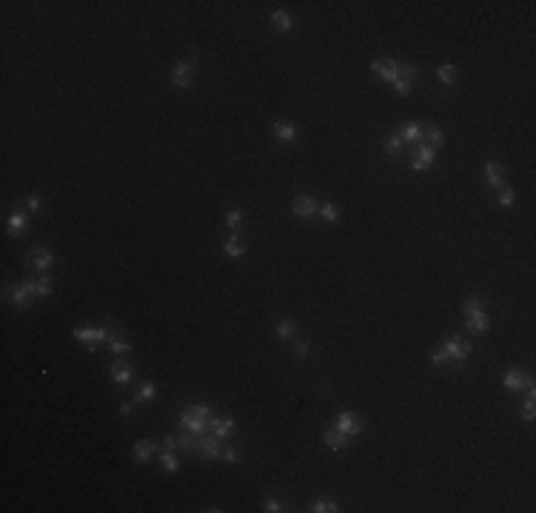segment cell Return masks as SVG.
<instances>
[{
	"instance_id": "d4e9b609",
	"label": "cell",
	"mask_w": 536,
	"mask_h": 513,
	"mask_svg": "<svg viewBox=\"0 0 536 513\" xmlns=\"http://www.w3.org/2000/svg\"><path fill=\"white\" fill-rule=\"evenodd\" d=\"M194 439H197V436H194L191 431H188V433H180V436H177L180 448H182V451H188V454H194V451H197V442H194Z\"/></svg>"
},
{
	"instance_id": "83f0119b",
	"label": "cell",
	"mask_w": 536,
	"mask_h": 513,
	"mask_svg": "<svg viewBox=\"0 0 536 513\" xmlns=\"http://www.w3.org/2000/svg\"><path fill=\"white\" fill-rule=\"evenodd\" d=\"M154 394H157V388L151 385V382H146V385L140 388V394H137L134 402H151V399H154Z\"/></svg>"
},
{
	"instance_id": "7dc6e473",
	"label": "cell",
	"mask_w": 536,
	"mask_h": 513,
	"mask_svg": "<svg viewBox=\"0 0 536 513\" xmlns=\"http://www.w3.org/2000/svg\"><path fill=\"white\" fill-rule=\"evenodd\" d=\"M131 408H134V402H123V405H120V413H131Z\"/></svg>"
},
{
	"instance_id": "8992f818",
	"label": "cell",
	"mask_w": 536,
	"mask_h": 513,
	"mask_svg": "<svg viewBox=\"0 0 536 513\" xmlns=\"http://www.w3.org/2000/svg\"><path fill=\"white\" fill-rule=\"evenodd\" d=\"M291 211H294L299 220H308V217H314V214L319 211V205H317V200H314V197H305V194H302V197H297V200H294Z\"/></svg>"
},
{
	"instance_id": "d6a6232c",
	"label": "cell",
	"mask_w": 536,
	"mask_h": 513,
	"mask_svg": "<svg viewBox=\"0 0 536 513\" xmlns=\"http://www.w3.org/2000/svg\"><path fill=\"white\" fill-rule=\"evenodd\" d=\"M385 151H388V154H399V151H402V137H399V134L388 137V140H385Z\"/></svg>"
},
{
	"instance_id": "e575fe53",
	"label": "cell",
	"mask_w": 536,
	"mask_h": 513,
	"mask_svg": "<svg viewBox=\"0 0 536 513\" xmlns=\"http://www.w3.org/2000/svg\"><path fill=\"white\" fill-rule=\"evenodd\" d=\"M239 220H242V214H239V208H231V211L226 214V223H228V228H231V231H234V228L239 226Z\"/></svg>"
},
{
	"instance_id": "7c38bea8",
	"label": "cell",
	"mask_w": 536,
	"mask_h": 513,
	"mask_svg": "<svg viewBox=\"0 0 536 513\" xmlns=\"http://www.w3.org/2000/svg\"><path fill=\"white\" fill-rule=\"evenodd\" d=\"M322 439H325V445H328L331 451H342V448L348 445V436H345V433H342L340 428H337V425H334V428H328Z\"/></svg>"
},
{
	"instance_id": "60d3db41",
	"label": "cell",
	"mask_w": 536,
	"mask_h": 513,
	"mask_svg": "<svg viewBox=\"0 0 536 513\" xmlns=\"http://www.w3.org/2000/svg\"><path fill=\"white\" fill-rule=\"evenodd\" d=\"M265 511H268V513H280V511H283V505H280L277 499H265Z\"/></svg>"
},
{
	"instance_id": "52a82bcc",
	"label": "cell",
	"mask_w": 536,
	"mask_h": 513,
	"mask_svg": "<svg viewBox=\"0 0 536 513\" xmlns=\"http://www.w3.org/2000/svg\"><path fill=\"white\" fill-rule=\"evenodd\" d=\"M337 428H340L345 436H357V433L362 431V422L357 419V413L345 410V413H340V416H337Z\"/></svg>"
},
{
	"instance_id": "4dcf8cb0",
	"label": "cell",
	"mask_w": 536,
	"mask_h": 513,
	"mask_svg": "<svg viewBox=\"0 0 536 513\" xmlns=\"http://www.w3.org/2000/svg\"><path fill=\"white\" fill-rule=\"evenodd\" d=\"M436 74H439V80H442L445 86H451V83L456 80V68H454V66H439V71H436Z\"/></svg>"
},
{
	"instance_id": "e0dca14e",
	"label": "cell",
	"mask_w": 536,
	"mask_h": 513,
	"mask_svg": "<svg viewBox=\"0 0 536 513\" xmlns=\"http://www.w3.org/2000/svg\"><path fill=\"white\" fill-rule=\"evenodd\" d=\"M468 328L474 331V334H485V331H488V317H485L482 311L471 314V317H468Z\"/></svg>"
},
{
	"instance_id": "44dd1931",
	"label": "cell",
	"mask_w": 536,
	"mask_h": 513,
	"mask_svg": "<svg viewBox=\"0 0 536 513\" xmlns=\"http://www.w3.org/2000/svg\"><path fill=\"white\" fill-rule=\"evenodd\" d=\"M23 228H26V214H23V211H14V214L9 217V234L11 237H17Z\"/></svg>"
},
{
	"instance_id": "bcb514c9",
	"label": "cell",
	"mask_w": 536,
	"mask_h": 513,
	"mask_svg": "<svg viewBox=\"0 0 536 513\" xmlns=\"http://www.w3.org/2000/svg\"><path fill=\"white\" fill-rule=\"evenodd\" d=\"M237 459H239V454L234 451V448H228V451H226V462H231V465H237Z\"/></svg>"
},
{
	"instance_id": "3957f363",
	"label": "cell",
	"mask_w": 536,
	"mask_h": 513,
	"mask_svg": "<svg viewBox=\"0 0 536 513\" xmlns=\"http://www.w3.org/2000/svg\"><path fill=\"white\" fill-rule=\"evenodd\" d=\"M194 60H197V55L188 57V60H177V63H174V68H171V80H174V86H177V89H188V86H191V66H194Z\"/></svg>"
},
{
	"instance_id": "603a6c76",
	"label": "cell",
	"mask_w": 536,
	"mask_h": 513,
	"mask_svg": "<svg viewBox=\"0 0 536 513\" xmlns=\"http://www.w3.org/2000/svg\"><path fill=\"white\" fill-rule=\"evenodd\" d=\"M322 220H328V223H337L340 220V211H337V205H331V203H325V205H319V211H317Z\"/></svg>"
},
{
	"instance_id": "1f68e13d",
	"label": "cell",
	"mask_w": 536,
	"mask_h": 513,
	"mask_svg": "<svg viewBox=\"0 0 536 513\" xmlns=\"http://www.w3.org/2000/svg\"><path fill=\"white\" fill-rule=\"evenodd\" d=\"M425 140H431V148H439L442 146V131H439L436 125H431V128L425 131Z\"/></svg>"
},
{
	"instance_id": "d6986e66",
	"label": "cell",
	"mask_w": 536,
	"mask_h": 513,
	"mask_svg": "<svg viewBox=\"0 0 536 513\" xmlns=\"http://www.w3.org/2000/svg\"><path fill=\"white\" fill-rule=\"evenodd\" d=\"M485 177H488V182L493 188H502V169L496 163H485Z\"/></svg>"
},
{
	"instance_id": "ffe728a7",
	"label": "cell",
	"mask_w": 536,
	"mask_h": 513,
	"mask_svg": "<svg viewBox=\"0 0 536 513\" xmlns=\"http://www.w3.org/2000/svg\"><path fill=\"white\" fill-rule=\"evenodd\" d=\"M505 388H511V391H519V388H525V376H522V371L511 368V371L505 374Z\"/></svg>"
},
{
	"instance_id": "7bdbcfd3",
	"label": "cell",
	"mask_w": 536,
	"mask_h": 513,
	"mask_svg": "<svg viewBox=\"0 0 536 513\" xmlns=\"http://www.w3.org/2000/svg\"><path fill=\"white\" fill-rule=\"evenodd\" d=\"M499 203L502 205H511L513 203V191H511V188H505V191L499 194Z\"/></svg>"
},
{
	"instance_id": "7402d4cb",
	"label": "cell",
	"mask_w": 536,
	"mask_h": 513,
	"mask_svg": "<svg viewBox=\"0 0 536 513\" xmlns=\"http://www.w3.org/2000/svg\"><path fill=\"white\" fill-rule=\"evenodd\" d=\"M226 254H228V257H239V254H245V245H242V242L231 234V237L226 239Z\"/></svg>"
},
{
	"instance_id": "ab89813d",
	"label": "cell",
	"mask_w": 536,
	"mask_h": 513,
	"mask_svg": "<svg viewBox=\"0 0 536 513\" xmlns=\"http://www.w3.org/2000/svg\"><path fill=\"white\" fill-rule=\"evenodd\" d=\"M394 89H397L399 94H408V91H411V83H408V80H405V77H399L397 83H394Z\"/></svg>"
},
{
	"instance_id": "4fadbf2b",
	"label": "cell",
	"mask_w": 536,
	"mask_h": 513,
	"mask_svg": "<svg viewBox=\"0 0 536 513\" xmlns=\"http://www.w3.org/2000/svg\"><path fill=\"white\" fill-rule=\"evenodd\" d=\"M154 439H143V442H137L134 445V459L140 462V465H146L148 459H151V454H154Z\"/></svg>"
},
{
	"instance_id": "d590c367",
	"label": "cell",
	"mask_w": 536,
	"mask_h": 513,
	"mask_svg": "<svg viewBox=\"0 0 536 513\" xmlns=\"http://www.w3.org/2000/svg\"><path fill=\"white\" fill-rule=\"evenodd\" d=\"M462 308H465V314L471 317V314H476V311H482V302H479L476 296H471V299H465V305H462Z\"/></svg>"
},
{
	"instance_id": "f6af8a7d",
	"label": "cell",
	"mask_w": 536,
	"mask_h": 513,
	"mask_svg": "<svg viewBox=\"0 0 536 513\" xmlns=\"http://www.w3.org/2000/svg\"><path fill=\"white\" fill-rule=\"evenodd\" d=\"M445 359H448V356H445V351H433V353H431V362H433V365H442Z\"/></svg>"
},
{
	"instance_id": "2e32d148",
	"label": "cell",
	"mask_w": 536,
	"mask_h": 513,
	"mask_svg": "<svg viewBox=\"0 0 536 513\" xmlns=\"http://www.w3.org/2000/svg\"><path fill=\"white\" fill-rule=\"evenodd\" d=\"M29 254L34 257V265H37L40 271H46V268H49V265L55 262V257H52V251H46V248H32Z\"/></svg>"
},
{
	"instance_id": "ba28073f",
	"label": "cell",
	"mask_w": 536,
	"mask_h": 513,
	"mask_svg": "<svg viewBox=\"0 0 536 513\" xmlns=\"http://www.w3.org/2000/svg\"><path fill=\"white\" fill-rule=\"evenodd\" d=\"M197 454L203 456V459H217V456H220L217 436H197Z\"/></svg>"
},
{
	"instance_id": "ac0fdd59",
	"label": "cell",
	"mask_w": 536,
	"mask_h": 513,
	"mask_svg": "<svg viewBox=\"0 0 536 513\" xmlns=\"http://www.w3.org/2000/svg\"><path fill=\"white\" fill-rule=\"evenodd\" d=\"M271 23L280 29V32H291V29H294V17H291V14H285V11H274Z\"/></svg>"
},
{
	"instance_id": "30bf717a",
	"label": "cell",
	"mask_w": 536,
	"mask_h": 513,
	"mask_svg": "<svg viewBox=\"0 0 536 513\" xmlns=\"http://www.w3.org/2000/svg\"><path fill=\"white\" fill-rule=\"evenodd\" d=\"M374 71L382 80H388V83H397L399 80V66L391 63V60H374Z\"/></svg>"
},
{
	"instance_id": "5bb4252c",
	"label": "cell",
	"mask_w": 536,
	"mask_h": 513,
	"mask_svg": "<svg viewBox=\"0 0 536 513\" xmlns=\"http://www.w3.org/2000/svg\"><path fill=\"white\" fill-rule=\"evenodd\" d=\"M231 431H234V419H217V416H211V433L217 439H228Z\"/></svg>"
},
{
	"instance_id": "cb8c5ba5",
	"label": "cell",
	"mask_w": 536,
	"mask_h": 513,
	"mask_svg": "<svg viewBox=\"0 0 536 513\" xmlns=\"http://www.w3.org/2000/svg\"><path fill=\"white\" fill-rule=\"evenodd\" d=\"M311 511L314 513H328V511H340V505L331 502V499H317L314 505H311Z\"/></svg>"
},
{
	"instance_id": "836d02e7",
	"label": "cell",
	"mask_w": 536,
	"mask_h": 513,
	"mask_svg": "<svg viewBox=\"0 0 536 513\" xmlns=\"http://www.w3.org/2000/svg\"><path fill=\"white\" fill-rule=\"evenodd\" d=\"M52 291H55V285H52V277H40V280H37V294H40V296H49Z\"/></svg>"
},
{
	"instance_id": "b9f144b4",
	"label": "cell",
	"mask_w": 536,
	"mask_h": 513,
	"mask_svg": "<svg viewBox=\"0 0 536 513\" xmlns=\"http://www.w3.org/2000/svg\"><path fill=\"white\" fill-rule=\"evenodd\" d=\"M26 205H29L32 211H43V203H40V197H29V200H26Z\"/></svg>"
},
{
	"instance_id": "5b68a950",
	"label": "cell",
	"mask_w": 536,
	"mask_h": 513,
	"mask_svg": "<svg viewBox=\"0 0 536 513\" xmlns=\"http://www.w3.org/2000/svg\"><path fill=\"white\" fill-rule=\"evenodd\" d=\"M32 296H37V283H32V280H26V283H20L17 288H14V294H11V302H14V308L20 311V308L29 305V299Z\"/></svg>"
},
{
	"instance_id": "f546056e",
	"label": "cell",
	"mask_w": 536,
	"mask_h": 513,
	"mask_svg": "<svg viewBox=\"0 0 536 513\" xmlns=\"http://www.w3.org/2000/svg\"><path fill=\"white\" fill-rule=\"evenodd\" d=\"M109 348H112L114 353H125V351H131V345H125V342L120 340L117 334H112V337H109Z\"/></svg>"
},
{
	"instance_id": "f35d334b",
	"label": "cell",
	"mask_w": 536,
	"mask_h": 513,
	"mask_svg": "<svg viewBox=\"0 0 536 513\" xmlns=\"http://www.w3.org/2000/svg\"><path fill=\"white\" fill-rule=\"evenodd\" d=\"M405 74V80L408 77H417V66H411V63H405V66H399V77Z\"/></svg>"
},
{
	"instance_id": "4316f807",
	"label": "cell",
	"mask_w": 536,
	"mask_h": 513,
	"mask_svg": "<svg viewBox=\"0 0 536 513\" xmlns=\"http://www.w3.org/2000/svg\"><path fill=\"white\" fill-rule=\"evenodd\" d=\"M399 137H402V143H411V140H419L422 131H419V125H405V128L399 131Z\"/></svg>"
},
{
	"instance_id": "8fae6325",
	"label": "cell",
	"mask_w": 536,
	"mask_h": 513,
	"mask_svg": "<svg viewBox=\"0 0 536 513\" xmlns=\"http://www.w3.org/2000/svg\"><path fill=\"white\" fill-rule=\"evenodd\" d=\"M112 379L114 382H120V385H125V382H131V376H134V368H131V362H123V359H117V362L112 365Z\"/></svg>"
},
{
	"instance_id": "9a60e30c",
	"label": "cell",
	"mask_w": 536,
	"mask_h": 513,
	"mask_svg": "<svg viewBox=\"0 0 536 513\" xmlns=\"http://www.w3.org/2000/svg\"><path fill=\"white\" fill-rule=\"evenodd\" d=\"M274 134H277V140H283V143H294L297 128L291 123H274Z\"/></svg>"
},
{
	"instance_id": "ee69618b",
	"label": "cell",
	"mask_w": 536,
	"mask_h": 513,
	"mask_svg": "<svg viewBox=\"0 0 536 513\" xmlns=\"http://www.w3.org/2000/svg\"><path fill=\"white\" fill-rule=\"evenodd\" d=\"M177 436H166V439H163V448H166V451H174V448H177Z\"/></svg>"
},
{
	"instance_id": "277c9868",
	"label": "cell",
	"mask_w": 536,
	"mask_h": 513,
	"mask_svg": "<svg viewBox=\"0 0 536 513\" xmlns=\"http://www.w3.org/2000/svg\"><path fill=\"white\" fill-rule=\"evenodd\" d=\"M109 337H112V331H106V328H74V340L83 342L89 351H91V345H97V342H109Z\"/></svg>"
},
{
	"instance_id": "74e56055",
	"label": "cell",
	"mask_w": 536,
	"mask_h": 513,
	"mask_svg": "<svg viewBox=\"0 0 536 513\" xmlns=\"http://www.w3.org/2000/svg\"><path fill=\"white\" fill-rule=\"evenodd\" d=\"M522 419H528V422L534 419V399H528L522 405Z\"/></svg>"
},
{
	"instance_id": "484cf974",
	"label": "cell",
	"mask_w": 536,
	"mask_h": 513,
	"mask_svg": "<svg viewBox=\"0 0 536 513\" xmlns=\"http://www.w3.org/2000/svg\"><path fill=\"white\" fill-rule=\"evenodd\" d=\"M294 331H297V325L291 322V319H280V322H277V334H280L283 340H288V337H294Z\"/></svg>"
},
{
	"instance_id": "8d00e7d4",
	"label": "cell",
	"mask_w": 536,
	"mask_h": 513,
	"mask_svg": "<svg viewBox=\"0 0 536 513\" xmlns=\"http://www.w3.org/2000/svg\"><path fill=\"white\" fill-rule=\"evenodd\" d=\"M308 348H311V345H308L305 340H297V342H294V351H297V356H308Z\"/></svg>"
},
{
	"instance_id": "f1b7e54d",
	"label": "cell",
	"mask_w": 536,
	"mask_h": 513,
	"mask_svg": "<svg viewBox=\"0 0 536 513\" xmlns=\"http://www.w3.org/2000/svg\"><path fill=\"white\" fill-rule=\"evenodd\" d=\"M160 462H163V467H166V470H169V473H177V470H180V462H177V459H174V454H171V451H166V454H163V459H160Z\"/></svg>"
},
{
	"instance_id": "7a4b0ae2",
	"label": "cell",
	"mask_w": 536,
	"mask_h": 513,
	"mask_svg": "<svg viewBox=\"0 0 536 513\" xmlns=\"http://www.w3.org/2000/svg\"><path fill=\"white\" fill-rule=\"evenodd\" d=\"M442 351H445V356L462 362V359H468V356L474 353V345H471L468 340H459V337H448V340L442 342Z\"/></svg>"
},
{
	"instance_id": "6da1fadb",
	"label": "cell",
	"mask_w": 536,
	"mask_h": 513,
	"mask_svg": "<svg viewBox=\"0 0 536 513\" xmlns=\"http://www.w3.org/2000/svg\"><path fill=\"white\" fill-rule=\"evenodd\" d=\"M182 428L191 431L194 436H203L205 431H211V408L208 405H191V408L182 410Z\"/></svg>"
},
{
	"instance_id": "9c48e42d",
	"label": "cell",
	"mask_w": 536,
	"mask_h": 513,
	"mask_svg": "<svg viewBox=\"0 0 536 513\" xmlns=\"http://www.w3.org/2000/svg\"><path fill=\"white\" fill-rule=\"evenodd\" d=\"M433 160H436V148L422 146L419 151H417L414 163H411V169H414V171H425V169H431V166H433Z\"/></svg>"
}]
</instances>
